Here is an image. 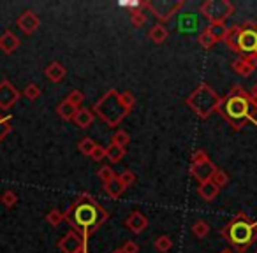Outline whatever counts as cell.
<instances>
[{
  "label": "cell",
  "mask_w": 257,
  "mask_h": 253,
  "mask_svg": "<svg viewBox=\"0 0 257 253\" xmlns=\"http://www.w3.org/2000/svg\"><path fill=\"white\" fill-rule=\"evenodd\" d=\"M92 111H93V114H97V116L107 125V127H113V129L118 127L120 121L128 114V111L125 109L123 104H121L120 93H118L116 90H107V92L100 97V100H97V102L93 104Z\"/></svg>",
  "instance_id": "obj_5"
},
{
  "label": "cell",
  "mask_w": 257,
  "mask_h": 253,
  "mask_svg": "<svg viewBox=\"0 0 257 253\" xmlns=\"http://www.w3.org/2000/svg\"><path fill=\"white\" fill-rule=\"evenodd\" d=\"M220 235L236 253H245L257 241V221L250 220L245 213H238L222 227Z\"/></svg>",
  "instance_id": "obj_3"
},
{
  "label": "cell",
  "mask_w": 257,
  "mask_h": 253,
  "mask_svg": "<svg viewBox=\"0 0 257 253\" xmlns=\"http://www.w3.org/2000/svg\"><path fill=\"white\" fill-rule=\"evenodd\" d=\"M125 227H127L131 232H134V234H141L143 230H147L148 218L145 216L141 211H134V213H131L127 218H125Z\"/></svg>",
  "instance_id": "obj_13"
},
{
  "label": "cell",
  "mask_w": 257,
  "mask_h": 253,
  "mask_svg": "<svg viewBox=\"0 0 257 253\" xmlns=\"http://www.w3.org/2000/svg\"><path fill=\"white\" fill-rule=\"evenodd\" d=\"M168 36H169L168 29H166V27L162 25V23H155V25L152 27L150 30H148V39H150L152 43H155V44L166 43Z\"/></svg>",
  "instance_id": "obj_20"
},
{
  "label": "cell",
  "mask_w": 257,
  "mask_h": 253,
  "mask_svg": "<svg viewBox=\"0 0 257 253\" xmlns=\"http://www.w3.org/2000/svg\"><path fill=\"white\" fill-rule=\"evenodd\" d=\"M39 95H41V88L36 83H30V85H27V88L23 90V97L29 100H37Z\"/></svg>",
  "instance_id": "obj_35"
},
{
  "label": "cell",
  "mask_w": 257,
  "mask_h": 253,
  "mask_svg": "<svg viewBox=\"0 0 257 253\" xmlns=\"http://www.w3.org/2000/svg\"><path fill=\"white\" fill-rule=\"evenodd\" d=\"M217 169L218 167L210 160V158H208V160H204V162H199V164H192V165H190V172H192V176L199 183L210 181V179L213 178L215 172H217Z\"/></svg>",
  "instance_id": "obj_11"
},
{
  "label": "cell",
  "mask_w": 257,
  "mask_h": 253,
  "mask_svg": "<svg viewBox=\"0 0 257 253\" xmlns=\"http://www.w3.org/2000/svg\"><path fill=\"white\" fill-rule=\"evenodd\" d=\"M20 48V37L16 34H13L11 30H6L2 36H0V51H4L6 55L15 53Z\"/></svg>",
  "instance_id": "obj_14"
},
{
  "label": "cell",
  "mask_w": 257,
  "mask_h": 253,
  "mask_svg": "<svg viewBox=\"0 0 257 253\" xmlns=\"http://www.w3.org/2000/svg\"><path fill=\"white\" fill-rule=\"evenodd\" d=\"M97 178L106 185L116 178V172H114V169H111V165H102L100 169H97Z\"/></svg>",
  "instance_id": "obj_29"
},
{
  "label": "cell",
  "mask_w": 257,
  "mask_h": 253,
  "mask_svg": "<svg viewBox=\"0 0 257 253\" xmlns=\"http://www.w3.org/2000/svg\"><path fill=\"white\" fill-rule=\"evenodd\" d=\"M111 253H123V251H121V248H116V249H113Z\"/></svg>",
  "instance_id": "obj_46"
},
{
  "label": "cell",
  "mask_w": 257,
  "mask_h": 253,
  "mask_svg": "<svg viewBox=\"0 0 257 253\" xmlns=\"http://www.w3.org/2000/svg\"><path fill=\"white\" fill-rule=\"evenodd\" d=\"M111 141H113V144H116V146L127 148L128 141H131V136H128L125 130H116V132L113 134V137H111Z\"/></svg>",
  "instance_id": "obj_32"
},
{
  "label": "cell",
  "mask_w": 257,
  "mask_h": 253,
  "mask_svg": "<svg viewBox=\"0 0 257 253\" xmlns=\"http://www.w3.org/2000/svg\"><path fill=\"white\" fill-rule=\"evenodd\" d=\"M123 157H125V148H120L113 143L106 148V158L111 162V164H116V162H120Z\"/></svg>",
  "instance_id": "obj_23"
},
{
  "label": "cell",
  "mask_w": 257,
  "mask_h": 253,
  "mask_svg": "<svg viewBox=\"0 0 257 253\" xmlns=\"http://www.w3.org/2000/svg\"><path fill=\"white\" fill-rule=\"evenodd\" d=\"M224 43L238 53L239 58H245L257 67V23L245 22L229 27Z\"/></svg>",
  "instance_id": "obj_4"
},
{
  "label": "cell",
  "mask_w": 257,
  "mask_h": 253,
  "mask_svg": "<svg viewBox=\"0 0 257 253\" xmlns=\"http://www.w3.org/2000/svg\"><path fill=\"white\" fill-rule=\"evenodd\" d=\"M218 192H220V188H218V186L215 185L211 179H210V181L199 183V186H197V193H199L201 199L206 200V202H211V200L217 199Z\"/></svg>",
  "instance_id": "obj_15"
},
{
  "label": "cell",
  "mask_w": 257,
  "mask_h": 253,
  "mask_svg": "<svg viewBox=\"0 0 257 253\" xmlns=\"http://www.w3.org/2000/svg\"><path fill=\"white\" fill-rule=\"evenodd\" d=\"M250 99H252V102L255 104V107H257V83L252 86V90H250Z\"/></svg>",
  "instance_id": "obj_43"
},
{
  "label": "cell",
  "mask_w": 257,
  "mask_h": 253,
  "mask_svg": "<svg viewBox=\"0 0 257 253\" xmlns=\"http://www.w3.org/2000/svg\"><path fill=\"white\" fill-rule=\"evenodd\" d=\"M255 253H257V251H255Z\"/></svg>",
  "instance_id": "obj_47"
},
{
  "label": "cell",
  "mask_w": 257,
  "mask_h": 253,
  "mask_svg": "<svg viewBox=\"0 0 257 253\" xmlns=\"http://www.w3.org/2000/svg\"><path fill=\"white\" fill-rule=\"evenodd\" d=\"M178 30L182 34H192V32H196V30H197V18H196V15H192V13H187V15L180 16Z\"/></svg>",
  "instance_id": "obj_19"
},
{
  "label": "cell",
  "mask_w": 257,
  "mask_h": 253,
  "mask_svg": "<svg viewBox=\"0 0 257 253\" xmlns=\"http://www.w3.org/2000/svg\"><path fill=\"white\" fill-rule=\"evenodd\" d=\"M64 218L72 230L79 232L88 241L90 235L106 223L109 213L90 193H79L64 213Z\"/></svg>",
  "instance_id": "obj_1"
},
{
  "label": "cell",
  "mask_w": 257,
  "mask_h": 253,
  "mask_svg": "<svg viewBox=\"0 0 257 253\" xmlns=\"http://www.w3.org/2000/svg\"><path fill=\"white\" fill-rule=\"evenodd\" d=\"M11 129V116L9 114H0V143L9 136Z\"/></svg>",
  "instance_id": "obj_30"
},
{
  "label": "cell",
  "mask_w": 257,
  "mask_h": 253,
  "mask_svg": "<svg viewBox=\"0 0 257 253\" xmlns=\"http://www.w3.org/2000/svg\"><path fill=\"white\" fill-rule=\"evenodd\" d=\"M183 6H185V0H180V2H166L164 0V2H157V4H155V2H148L147 9L159 20V22L164 23V22H168V20H171Z\"/></svg>",
  "instance_id": "obj_8"
},
{
  "label": "cell",
  "mask_w": 257,
  "mask_h": 253,
  "mask_svg": "<svg viewBox=\"0 0 257 253\" xmlns=\"http://www.w3.org/2000/svg\"><path fill=\"white\" fill-rule=\"evenodd\" d=\"M93 120H95V114H93L92 109H86V107H79L78 113H76L74 116V123L76 127H79V129H88L90 125L93 123Z\"/></svg>",
  "instance_id": "obj_17"
},
{
  "label": "cell",
  "mask_w": 257,
  "mask_h": 253,
  "mask_svg": "<svg viewBox=\"0 0 257 253\" xmlns=\"http://www.w3.org/2000/svg\"><path fill=\"white\" fill-rule=\"evenodd\" d=\"M90 157H92V160H95V162L104 160V158H106V148L100 146V144H97L95 150H93V153L90 155Z\"/></svg>",
  "instance_id": "obj_40"
},
{
  "label": "cell",
  "mask_w": 257,
  "mask_h": 253,
  "mask_svg": "<svg viewBox=\"0 0 257 253\" xmlns=\"http://www.w3.org/2000/svg\"><path fill=\"white\" fill-rule=\"evenodd\" d=\"M78 253H90V251H88V248H81V249H79Z\"/></svg>",
  "instance_id": "obj_45"
},
{
  "label": "cell",
  "mask_w": 257,
  "mask_h": 253,
  "mask_svg": "<svg viewBox=\"0 0 257 253\" xmlns=\"http://www.w3.org/2000/svg\"><path fill=\"white\" fill-rule=\"evenodd\" d=\"M185 102L201 120H206V118H210L218 109L220 97H218V93L208 83H203V85H199L187 97Z\"/></svg>",
  "instance_id": "obj_6"
},
{
  "label": "cell",
  "mask_w": 257,
  "mask_h": 253,
  "mask_svg": "<svg viewBox=\"0 0 257 253\" xmlns=\"http://www.w3.org/2000/svg\"><path fill=\"white\" fill-rule=\"evenodd\" d=\"M121 251L123 253H138L140 251V246H138L134 241H125L123 244H121Z\"/></svg>",
  "instance_id": "obj_41"
},
{
  "label": "cell",
  "mask_w": 257,
  "mask_h": 253,
  "mask_svg": "<svg viewBox=\"0 0 257 253\" xmlns=\"http://www.w3.org/2000/svg\"><path fill=\"white\" fill-rule=\"evenodd\" d=\"M104 190H106V193L109 197H113V199H118V197L123 193V190H125V186H123V183L118 179V176L113 179V181H109V183H106L104 185Z\"/></svg>",
  "instance_id": "obj_22"
},
{
  "label": "cell",
  "mask_w": 257,
  "mask_h": 253,
  "mask_svg": "<svg viewBox=\"0 0 257 253\" xmlns=\"http://www.w3.org/2000/svg\"><path fill=\"white\" fill-rule=\"evenodd\" d=\"M95 146H97V143L92 139V137H83V139L79 141V144H78V150H79V153H81V155L90 157V155L93 153V150H95Z\"/></svg>",
  "instance_id": "obj_28"
},
{
  "label": "cell",
  "mask_w": 257,
  "mask_h": 253,
  "mask_svg": "<svg viewBox=\"0 0 257 253\" xmlns=\"http://www.w3.org/2000/svg\"><path fill=\"white\" fill-rule=\"evenodd\" d=\"M0 202L4 204L6 207H13L18 202V195H16V192H13V190H6V192L0 195Z\"/></svg>",
  "instance_id": "obj_36"
},
{
  "label": "cell",
  "mask_w": 257,
  "mask_h": 253,
  "mask_svg": "<svg viewBox=\"0 0 257 253\" xmlns=\"http://www.w3.org/2000/svg\"><path fill=\"white\" fill-rule=\"evenodd\" d=\"M217 113L232 127V130H241L248 121H255L253 113H257L255 104L250 99V93L243 86L234 85L225 97H220Z\"/></svg>",
  "instance_id": "obj_2"
},
{
  "label": "cell",
  "mask_w": 257,
  "mask_h": 253,
  "mask_svg": "<svg viewBox=\"0 0 257 253\" xmlns=\"http://www.w3.org/2000/svg\"><path fill=\"white\" fill-rule=\"evenodd\" d=\"M118 179H120L125 188H127V186H131L133 183H136V174H134L133 171H123L121 174H118Z\"/></svg>",
  "instance_id": "obj_39"
},
{
  "label": "cell",
  "mask_w": 257,
  "mask_h": 253,
  "mask_svg": "<svg viewBox=\"0 0 257 253\" xmlns=\"http://www.w3.org/2000/svg\"><path fill=\"white\" fill-rule=\"evenodd\" d=\"M220 253H234V251H232V249H229V248H225V249H222Z\"/></svg>",
  "instance_id": "obj_44"
},
{
  "label": "cell",
  "mask_w": 257,
  "mask_h": 253,
  "mask_svg": "<svg viewBox=\"0 0 257 253\" xmlns=\"http://www.w3.org/2000/svg\"><path fill=\"white\" fill-rule=\"evenodd\" d=\"M64 220H65L64 213H62V211H58V209H51L50 213L46 214V221L51 225V227H58V225H60Z\"/></svg>",
  "instance_id": "obj_34"
},
{
  "label": "cell",
  "mask_w": 257,
  "mask_h": 253,
  "mask_svg": "<svg viewBox=\"0 0 257 253\" xmlns=\"http://www.w3.org/2000/svg\"><path fill=\"white\" fill-rule=\"evenodd\" d=\"M231 69L238 76H241V78H250L252 72L255 71V65H252L248 60H245V58H236L231 64Z\"/></svg>",
  "instance_id": "obj_18"
},
{
  "label": "cell",
  "mask_w": 257,
  "mask_h": 253,
  "mask_svg": "<svg viewBox=\"0 0 257 253\" xmlns=\"http://www.w3.org/2000/svg\"><path fill=\"white\" fill-rule=\"evenodd\" d=\"M120 100H121V104H123V107L128 111V113L134 109V106H136V99H134V95L131 92L120 93Z\"/></svg>",
  "instance_id": "obj_37"
},
{
  "label": "cell",
  "mask_w": 257,
  "mask_h": 253,
  "mask_svg": "<svg viewBox=\"0 0 257 253\" xmlns=\"http://www.w3.org/2000/svg\"><path fill=\"white\" fill-rule=\"evenodd\" d=\"M67 102H71L74 107H78L79 109V106L83 104V100H85V95H83V92H79V90H72L71 93L67 95Z\"/></svg>",
  "instance_id": "obj_38"
},
{
  "label": "cell",
  "mask_w": 257,
  "mask_h": 253,
  "mask_svg": "<svg viewBox=\"0 0 257 253\" xmlns=\"http://www.w3.org/2000/svg\"><path fill=\"white\" fill-rule=\"evenodd\" d=\"M39 25H41V20L37 18V15L32 11H25L18 18V29L22 30L23 34H27V36L36 32V30L39 29Z\"/></svg>",
  "instance_id": "obj_12"
},
{
  "label": "cell",
  "mask_w": 257,
  "mask_h": 253,
  "mask_svg": "<svg viewBox=\"0 0 257 253\" xmlns=\"http://www.w3.org/2000/svg\"><path fill=\"white\" fill-rule=\"evenodd\" d=\"M211 181L215 183V185L218 186V188H224V186L229 185V174L225 171H222V169H217V172L213 174V178H211Z\"/></svg>",
  "instance_id": "obj_33"
},
{
  "label": "cell",
  "mask_w": 257,
  "mask_h": 253,
  "mask_svg": "<svg viewBox=\"0 0 257 253\" xmlns=\"http://www.w3.org/2000/svg\"><path fill=\"white\" fill-rule=\"evenodd\" d=\"M81 248H88V241L72 228L58 241V249L62 253H78Z\"/></svg>",
  "instance_id": "obj_9"
},
{
  "label": "cell",
  "mask_w": 257,
  "mask_h": 253,
  "mask_svg": "<svg viewBox=\"0 0 257 253\" xmlns=\"http://www.w3.org/2000/svg\"><path fill=\"white\" fill-rule=\"evenodd\" d=\"M20 97H22V93L18 92V88L9 79H2L0 81V109L2 111L11 109L20 100Z\"/></svg>",
  "instance_id": "obj_10"
},
{
  "label": "cell",
  "mask_w": 257,
  "mask_h": 253,
  "mask_svg": "<svg viewBox=\"0 0 257 253\" xmlns=\"http://www.w3.org/2000/svg\"><path fill=\"white\" fill-rule=\"evenodd\" d=\"M44 74H46V78L50 79V81L58 83V81H62V79L65 78V74H67V69H65L60 62H51V64L44 69Z\"/></svg>",
  "instance_id": "obj_16"
},
{
  "label": "cell",
  "mask_w": 257,
  "mask_h": 253,
  "mask_svg": "<svg viewBox=\"0 0 257 253\" xmlns=\"http://www.w3.org/2000/svg\"><path fill=\"white\" fill-rule=\"evenodd\" d=\"M76 113H78V107H74L71 102H67V100H62V102L57 106V114L62 118V120H65V121H72V120H74Z\"/></svg>",
  "instance_id": "obj_21"
},
{
  "label": "cell",
  "mask_w": 257,
  "mask_h": 253,
  "mask_svg": "<svg viewBox=\"0 0 257 253\" xmlns=\"http://www.w3.org/2000/svg\"><path fill=\"white\" fill-rule=\"evenodd\" d=\"M217 44V41H215V37L211 36L210 32H208L206 29L203 30V32L199 34V46L204 48V50H211V48Z\"/></svg>",
  "instance_id": "obj_31"
},
{
  "label": "cell",
  "mask_w": 257,
  "mask_h": 253,
  "mask_svg": "<svg viewBox=\"0 0 257 253\" xmlns=\"http://www.w3.org/2000/svg\"><path fill=\"white\" fill-rule=\"evenodd\" d=\"M199 13L211 23H224L234 13V6L227 0H206L201 4Z\"/></svg>",
  "instance_id": "obj_7"
},
{
  "label": "cell",
  "mask_w": 257,
  "mask_h": 253,
  "mask_svg": "<svg viewBox=\"0 0 257 253\" xmlns=\"http://www.w3.org/2000/svg\"><path fill=\"white\" fill-rule=\"evenodd\" d=\"M154 246H155V249H157L159 253H168V251H171V248H173V239L169 237V235H159L157 239H155V242H154Z\"/></svg>",
  "instance_id": "obj_26"
},
{
  "label": "cell",
  "mask_w": 257,
  "mask_h": 253,
  "mask_svg": "<svg viewBox=\"0 0 257 253\" xmlns=\"http://www.w3.org/2000/svg\"><path fill=\"white\" fill-rule=\"evenodd\" d=\"M192 234L196 235L197 239H204L208 234H210V225L204 220H197L196 223L192 225Z\"/></svg>",
  "instance_id": "obj_27"
},
{
  "label": "cell",
  "mask_w": 257,
  "mask_h": 253,
  "mask_svg": "<svg viewBox=\"0 0 257 253\" xmlns=\"http://www.w3.org/2000/svg\"><path fill=\"white\" fill-rule=\"evenodd\" d=\"M206 30L215 37V41H224L225 36H227V27L224 23H211V25L206 27Z\"/></svg>",
  "instance_id": "obj_24"
},
{
  "label": "cell",
  "mask_w": 257,
  "mask_h": 253,
  "mask_svg": "<svg viewBox=\"0 0 257 253\" xmlns=\"http://www.w3.org/2000/svg\"><path fill=\"white\" fill-rule=\"evenodd\" d=\"M131 15V23H133L134 29H141L143 25H147V13H145V9H134V11L128 13Z\"/></svg>",
  "instance_id": "obj_25"
},
{
  "label": "cell",
  "mask_w": 257,
  "mask_h": 253,
  "mask_svg": "<svg viewBox=\"0 0 257 253\" xmlns=\"http://www.w3.org/2000/svg\"><path fill=\"white\" fill-rule=\"evenodd\" d=\"M208 153L204 150H197V151H194V155H192V164H199V162H204V160H208Z\"/></svg>",
  "instance_id": "obj_42"
}]
</instances>
